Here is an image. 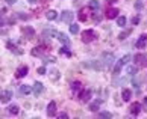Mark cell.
Instances as JSON below:
<instances>
[{
  "label": "cell",
  "instance_id": "cell-1",
  "mask_svg": "<svg viewBox=\"0 0 147 119\" xmlns=\"http://www.w3.org/2000/svg\"><path fill=\"white\" fill-rule=\"evenodd\" d=\"M130 59H132V56H130V55H126V56H123L121 59H118L117 63H115V66H114V72H112V74H114V75H118L120 71L123 69L124 65H128V63H129Z\"/></svg>",
  "mask_w": 147,
  "mask_h": 119
},
{
  "label": "cell",
  "instance_id": "cell-2",
  "mask_svg": "<svg viewBox=\"0 0 147 119\" xmlns=\"http://www.w3.org/2000/svg\"><path fill=\"white\" fill-rule=\"evenodd\" d=\"M73 18H75V12H71V11H68V9L62 11V14H61V21H62V23L70 24L73 21Z\"/></svg>",
  "mask_w": 147,
  "mask_h": 119
},
{
  "label": "cell",
  "instance_id": "cell-3",
  "mask_svg": "<svg viewBox=\"0 0 147 119\" xmlns=\"http://www.w3.org/2000/svg\"><path fill=\"white\" fill-rule=\"evenodd\" d=\"M94 39H96V32H94L93 29L85 30V32L82 33V41L87 42V44H88V42H91V41H94Z\"/></svg>",
  "mask_w": 147,
  "mask_h": 119
},
{
  "label": "cell",
  "instance_id": "cell-4",
  "mask_svg": "<svg viewBox=\"0 0 147 119\" xmlns=\"http://www.w3.org/2000/svg\"><path fill=\"white\" fill-rule=\"evenodd\" d=\"M102 60H103V66L105 68H109L114 63V55H112V53H103Z\"/></svg>",
  "mask_w": 147,
  "mask_h": 119
},
{
  "label": "cell",
  "instance_id": "cell-5",
  "mask_svg": "<svg viewBox=\"0 0 147 119\" xmlns=\"http://www.w3.org/2000/svg\"><path fill=\"white\" fill-rule=\"evenodd\" d=\"M12 98V92L11 90H3L2 94H0V102L2 104H6V102H9Z\"/></svg>",
  "mask_w": 147,
  "mask_h": 119
},
{
  "label": "cell",
  "instance_id": "cell-6",
  "mask_svg": "<svg viewBox=\"0 0 147 119\" xmlns=\"http://www.w3.org/2000/svg\"><path fill=\"white\" fill-rule=\"evenodd\" d=\"M32 92H34V95L38 96L40 94H43V92H44V84L40 83V82H36V83L34 84V88H32Z\"/></svg>",
  "mask_w": 147,
  "mask_h": 119
},
{
  "label": "cell",
  "instance_id": "cell-7",
  "mask_svg": "<svg viewBox=\"0 0 147 119\" xmlns=\"http://www.w3.org/2000/svg\"><path fill=\"white\" fill-rule=\"evenodd\" d=\"M147 45V35H141L138 38V41L135 42V47L136 48H144Z\"/></svg>",
  "mask_w": 147,
  "mask_h": 119
},
{
  "label": "cell",
  "instance_id": "cell-8",
  "mask_svg": "<svg viewBox=\"0 0 147 119\" xmlns=\"http://www.w3.org/2000/svg\"><path fill=\"white\" fill-rule=\"evenodd\" d=\"M47 115L49 116H55L56 115V102L55 101L49 102V106H47Z\"/></svg>",
  "mask_w": 147,
  "mask_h": 119
},
{
  "label": "cell",
  "instance_id": "cell-9",
  "mask_svg": "<svg viewBox=\"0 0 147 119\" xmlns=\"http://www.w3.org/2000/svg\"><path fill=\"white\" fill-rule=\"evenodd\" d=\"M28 71H29L28 66H26V65H21V66H18V69H17V74H15V75H17V78H23L24 75L28 74Z\"/></svg>",
  "mask_w": 147,
  "mask_h": 119
},
{
  "label": "cell",
  "instance_id": "cell-10",
  "mask_svg": "<svg viewBox=\"0 0 147 119\" xmlns=\"http://www.w3.org/2000/svg\"><path fill=\"white\" fill-rule=\"evenodd\" d=\"M79 100L82 102H87V101H90L91 100V90H82L81 92V96H79Z\"/></svg>",
  "mask_w": 147,
  "mask_h": 119
},
{
  "label": "cell",
  "instance_id": "cell-11",
  "mask_svg": "<svg viewBox=\"0 0 147 119\" xmlns=\"http://www.w3.org/2000/svg\"><path fill=\"white\" fill-rule=\"evenodd\" d=\"M147 56L146 55H136L135 56V63L136 65H147Z\"/></svg>",
  "mask_w": 147,
  "mask_h": 119
},
{
  "label": "cell",
  "instance_id": "cell-12",
  "mask_svg": "<svg viewBox=\"0 0 147 119\" xmlns=\"http://www.w3.org/2000/svg\"><path fill=\"white\" fill-rule=\"evenodd\" d=\"M117 17H118V9H115V8L108 9V12H106V18L112 20V18H117Z\"/></svg>",
  "mask_w": 147,
  "mask_h": 119
},
{
  "label": "cell",
  "instance_id": "cell-13",
  "mask_svg": "<svg viewBox=\"0 0 147 119\" xmlns=\"http://www.w3.org/2000/svg\"><path fill=\"white\" fill-rule=\"evenodd\" d=\"M56 38H58V39H59V41H61V42H62V44H64V45H67V47L70 45V39H68V38H67V35H65V33H61V32H59V33H58V36H56Z\"/></svg>",
  "mask_w": 147,
  "mask_h": 119
},
{
  "label": "cell",
  "instance_id": "cell-14",
  "mask_svg": "<svg viewBox=\"0 0 147 119\" xmlns=\"http://www.w3.org/2000/svg\"><path fill=\"white\" fill-rule=\"evenodd\" d=\"M140 112H141V104H140V102H134V104L130 106V113L136 116Z\"/></svg>",
  "mask_w": 147,
  "mask_h": 119
},
{
  "label": "cell",
  "instance_id": "cell-15",
  "mask_svg": "<svg viewBox=\"0 0 147 119\" xmlns=\"http://www.w3.org/2000/svg\"><path fill=\"white\" fill-rule=\"evenodd\" d=\"M23 33L28 38H34L35 36V30L30 27V26H26V27H23Z\"/></svg>",
  "mask_w": 147,
  "mask_h": 119
},
{
  "label": "cell",
  "instance_id": "cell-16",
  "mask_svg": "<svg viewBox=\"0 0 147 119\" xmlns=\"http://www.w3.org/2000/svg\"><path fill=\"white\" fill-rule=\"evenodd\" d=\"M30 92H32V88H30L29 84H21L20 86V94L21 95H29Z\"/></svg>",
  "mask_w": 147,
  "mask_h": 119
},
{
  "label": "cell",
  "instance_id": "cell-17",
  "mask_svg": "<svg viewBox=\"0 0 147 119\" xmlns=\"http://www.w3.org/2000/svg\"><path fill=\"white\" fill-rule=\"evenodd\" d=\"M130 96H132V90L123 89V92H121V98H123V101H129Z\"/></svg>",
  "mask_w": 147,
  "mask_h": 119
},
{
  "label": "cell",
  "instance_id": "cell-18",
  "mask_svg": "<svg viewBox=\"0 0 147 119\" xmlns=\"http://www.w3.org/2000/svg\"><path fill=\"white\" fill-rule=\"evenodd\" d=\"M100 104H102V101H100V100L93 101L91 104H90V110H91V112H97V110H99V107H100Z\"/></svg>",
  "mask_w": 147,
  "mask_h": 119
},
{
  "label": "cell",
  "instance_id": "cell-19",
  "mask_svg": "<svg viewBox=\"0 0 147 119\" xmlns=\"http://www.w3.org/2000/svg\"><path fill=\"white\" fill-rule=\"evenodd\" d=\"M46 17H47V20L53 21V20H56V18H58V14H56V11H53V9H50V11H47Z\"/></svg>",
  "mask_w": 147,
  "mask_h": 119
},
{
  "label": "cell",
  "instance_id": "cell-20",
  "mask_svg": "<svg viewBox=\"0 0 147 119\" xmlns=\"http://www.w3.org/2000/svg\"><path fill=\"white\" fill-rule=\"evenodd\" d=\"M88 6H90V9H93V11H99V8H100V3H99V0H90Z\"/></svg>",
  "mask_w": 147,
  "mask_h": 119
},
{
  "label": "cell",
  "instance_id": "cell-21",
  "mask_svg": "<svg viewBox=\"0 0 147 119\" xmlns=\"http://www.w3.org/2000/svg\"><path fill=\"white\" fill-rule=\"evenodd\" d=\"M81 88H82L81 82H73V83H71V90H73V92H79Z\"/></svg>",
  "mask_w": 147,
  "mask_h": 119
},
{
  "label": "cell",
  "instance_id": "cell-22",
  "mask_svg": "<svg viewBox=\"0 0 147 119\" xmlns=\"http://www.w3.org/2000/svg\"><path fill=\"white\" fill-rule=\"evenodd\" d=\"M126 17H117V26H120V27H124L126 26Z\"/></svg>",
  "mask_w": 147,
  "mask_h": 119
},
{
  "label": "cell",
  "instance_id": "cell-23",
  "mask_svg": "<svg viewBox=\"0 0 147 119\" xmlns=\"http://www.w3.org/2000/svg\"><path fill=\"white\" fill-rule=\"evenodd\" d=\"M70 33L73 35L79 33V24H70Z\"/></svg>",
  "mask_w": 147,
  "mask_h": 119
},
{
  "label": "cell",
  "instance_id": "cell-24",
  "mask_svg": "<svg viewBox=\"0 0 147 119\" xmlns=\"http://www.w3.org/2000/svg\"><path fill=\"white\" fill-rule=\"evenodd\" d=\"M58 33H59V32H58V30H55V29L44 30V35H46V36H58Z\"/></svg>",
  "mask_w": 147,
  "mask_h": 119
},
{
  "label": "cell",
  "instance_id": "cell-25",
  "mask_svg": "<svg viewBox=\"0 0 147 119\" xmlns=\"http://www.w3.org/2000/svg\"><path fill=\"white\" fill-rule=\"evenodd\" d=\"M6 45H8V48H9V50H11V51H15V53H18V55H21V50H17V47H15V45L12 44L11 41H9Z\"/></svg>",
  "mask_w": 147,
  "mask_h": 119
},
{
  "label": "cell",
  "instance_id": "cell-26",
  "mask_svg": "<svg viewBox=\"0 0 147 119\" xmlns=\"http://www.w3.org/2000/svg\"><path fill=\"white\" fill-rule=\"evenodd\" d=\"M8 112L11 113V115H17V113H18V106H15V104H12V106H9V109H8Z\"/></svg>",
  "mask_w": 147,
  "mask_h": 119
},
{
  "label": "cell",
  "instance_id": "cell-27",
  "mask_svg": "<svg viewBox=\"0 0 147 119\" xmlns=\"http://www.w3.org/2000/svg\"><path fill=\"white\" fill-rule=\"evenodd\" d=\"M32 55L34 56H41L43 55V47H35L32 50Z\"/></svg>",
  "mask_w": 147,
  "mask_h": 119
},
{
  "label": "cell",
  "instance_id": "cell-28",
  "mask_svg": "<svg viewBox=\"0 0 147 119\" xmlns=\"http://www.w3.org/2000/svg\"><path fill=\"white\" fill-rule=\"evenodd\" d=\"M99 118H112L109 112H99Z\"/></svg>",
  "mask_w": 147,
  "mask_h": 119
},
{
  "label": "cell",
  "instance_id": "cell-29",
  "mask_svg": "<svg viewBox=\"0 0 147 119\" xmlns=\"http://www.w3.org/2000/svg\"><path fill=\"white\" fill-rule=\"evenodd\" d=\"M136 71H138V68H136V66H135V68H134V66H129V68H128V72H129L130 75L136 74Z\"/></svg>",
  "mask_w": 147,
  "mask_h": 119
},
{
  "label": "cell",
  "instance_id": "cell-30",
  "mask_svg": "<svg viewBox=\"0 0 147 119\" xmlns=\"http://www.w3.org/2000/svg\"><path fill=\"white\" fill-rule=\"evenodd\" d=\"M79 20H81V21H85V20H87L85 11H81V12H79Z\"/></svg>",
  "mask_w": 147,
  "mask_h": 119
},
{
  "label": "cell",
  "instance_id": "cell-31",
  "mask_svg": "<svg viewBox=\"0 0 147 119\" xmlns=\"http://www.w3.org/2000/svg\"><path fill=\"white\" fill-rule=\"evenodd\" d=\"M49 62H50V63H53V62H56V59H55V57H46V59H44V63L47 65Z\"/></svg>",
  "mask_w": 147,
  "mask_h": 119
},
{
  "label": "cell",
  "instance_id": "cell-32",
  "mask_svg": "<svg viewBox=\"0 0 147 119\" xmlns=\"http://www.w3.org/2000/svg\"><path fill=\"white\" fill-rule=\"evenodd\" d=\"M59 53H61V55H62V53H64V55H67V56H70V51L67 50V47H62L61 50H59Z\"/></svg>",
  "mask_w": 147,
  "mask_h": 119
},
{
  "label": "cell",
  "instance_id": "cell-33",
  "mask_svg": "<svg viewBox=\"0 0 147 119\" xmlns=\"http://www.w3.org/2000/svg\"><path fill=\"white\" fill-rule=\"evenodd\" d=\"M140 20H141V18H140V15H136V17H134V18H132V24H135V26H136V24L140 23Z\"/></svg>",
  "mask_w": 147,
  "mask_h": 119
},
{
  "label": "cell",
  "instance_id": "cell-34",
  "mask_svg": "<svg viewBox=\"0 0 147 119\" xmlns=\"http://www.w3.org/2000/svg\"><path fill=\"white\" fill-rule=\"evenodd\" d=\"M47 71H46V66H40L38 68V74H41V75H44Z\"/></svg>",
  "mask_w": 147,
  "mask_h": 119
},
{
  "label": "cell",
  "instance_id": "cell-35",
  "mask_svg": "<svg viewBox=\"0 0 147 119\" xmlns=\"http://www.w3.org/2000/svg\"><path fill=\"white\" fill-rule=\"evenodd\" d=\"M102 20V15H99L97 12H94V21H100Z\"/></svg>",
  "mask_w": 147,
  "mask_h": 119
},
{
  "label": "cell",
  "instance_id": "cell-36",
  "mask_svg": "<svg viewBox=\"0 0 147 119\" xmlns=\"http://www.w3.org/2000/svg\"><path fill=\"white\" fill-rule=\"evenodd\" d=\"M58 116H59L61 119H62V118H64V119H67V118H68V115H67V113H59Z\"/></svg>",
  "mask_w": 147,
  "mask_h": 119
},
{
  "label": "cell",
  "instance_id": "cell-37",
  "mask_svg": "<svg viewBox=\"0 0 147 119\" xmlns=\"http://www.w3.org/2000/svg\"><path fill=\"white\" fill-rule=\"evenodd\" d=\"M6 3L8 5H15V3H17V0H6Z\"/></svg>",
  "mask_w": 147,
  "mask_h": 119
},
{
  "label": "cell",
  "instance_id": "cell-38",
  "mask_svg": "<svg viewBox=\"0 0 147 119\" xmlns=\"http://www.w3.org/2000/svg\"><path fill=\"white\" fill-rule=\"evenodd\" d=\"M5 23H6V21H5L3 18H0V27H2V26H5Z\"/></svg>",
  "mask_w": 147,
  "mask_h": 119
},
{
  "label": "cell",
  "instance_id": "cell-39",
  "mask_svg": "<svg viewBox=\"0 0 147 119\" xmlns=\"http://www.w3.org/2000/svg\"><path fill=\"white\" fill-rule=\"evenodd\" d=\"M38 0H29V3H36Z\"/></svg>",
  "mask_w": 147,
  "mask_h": 119
},
{
  "label": "cell",
  "instance_id": "cell-40",
  "mask_svg": "<svg viewBox=\"0 0 147 119\" xmlns=\"http://www.w3.org/2000/svg\"><path fill=\"white\" fill-rule=\"evenodd\" d=\"M108 2H109V3H114V2H117V0H108Z\"/></svg>",
  "mask_w": 147,
  "mask_h": 119
}]
</instances>
